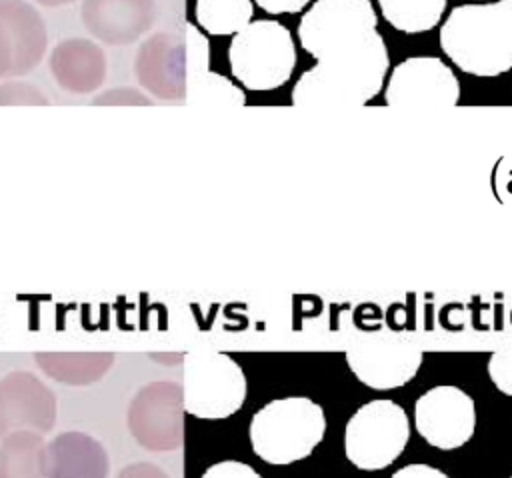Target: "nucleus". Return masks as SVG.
<instances>
[{
    "label": "nucleus",
    "mask_w": 512,
    "mask_h": 478,
    "mask_svg": "<svg viewBox=\"0 0 512 478\" xmlns=\"http://www.w3.org/2000/svg\"><path fill=\"white\" fill-rule=\"evenodd\" d=\"M182 386L158 380L142 386L128 406V428L140 446L152 452L180 448L184 440Z\"/></svg>",
    "instance_id": "obj_8"
},
{
    "label": "nucleus",
    "mask_w": 512,
    "mask_h": 478,
    "mask_svg": "<svg viewBox=\"0 0 512 478\" xmlns=\"http://www.w3.org/2000/svg\"><path fill=\"white\" fill-rule=\"evenodd\" d=\"M134 74L142 88L164 102L184 100L186 46L182 34L156 32L138 48Z\"/></svg>",
    "instance_id": "obj_13"
},
{
    "label": "nucleus",
    "mask_w": 512,
    "mask_h": 478,
    "mask_svg": "<svg viewBox=\"0 0 512 478\" xmlns=\"http://www.w3.org/2000/svg\"><path fill=\"white\" fill-rule=\"evenodd\" d=\"M324 432V410L306 396L272 400L250 422L254 452L274 466H286L310 456L322 442Z\"/></svg>",
    "instance_id": "obj_3"
},
{
    "label": "nucleus",
    "mask_w": 512,
    "mask_h": 478,
    "mask_svg": "<svg viewBox=\"0 0 512 478\" xmlns=\"http://www.w3.org/2000/svg\"><path fill=\"white\" fill-rule=\"evenodd\" d=\"M52 78L70 94H92L106 78L104 50L86 38H68L52 48L48 58Z\"/></svg>",
    "instance_id": "obj_17"
},
{
    "label": "nucleus",
    "mask_w": 512,
    "mask_h": 478,
    "mask_svg": "<svg viewBox=\"0 0 512 478\" xmlns=\"http://www.w3.org/2000/svg\"><path fill=\"white\" fill-rule=\"evenodd\" d=\"M410 440L406 410L394 400L362 404L346 422L344 454L358 470L374 472L394 464Z\"/></svg>",
    "instance_id": "obj_6"
},
{
    "label": "nucleus",
    "mask_w": 512,
    "mask_h": 478,
    "mask_svg": "<svg viewBox=\"0 0 512 478\" xmlns=\"http://www.w3.org/2000/svg\"><path fill=\"white\" fill-rule=\"evenodd\" d=\"M46 94L28 82L0 84V106H48Z\"/></svg>",
    "instance_id": "obj_23"
},
{
    "label": "nucleus",
    "mask_w": 512,
    "mask_h": 478,
    "mask_svg": "<svg viewBox=\"0 0 512 478\" xmlns=\"http://www.w3.org/2000/svg\"><path fill=\"white\" fill-rule=\"evenodd\" d=\"M44 438L38 432L18 430L0 442V478H44Z\"/></svg>",
    "instance_id": "obj_20"
},
{
    "label": "nucleus",
    "mask_w": 512,
    "mask_h": 478,
    "mask_svg": "<svg viewBox=\"0 0 512 478\" xmlns=\"http://www.w3.org/2000/svg\"><path fill=\"white\" fill-rule=\"evenodd\" d=\"M14 70V46L6 24L0 18V80L12 78Z\"/></svg>",
    "instance_id": "obj_27"
},
{
    "label": "nucleus",
    "mask_w": 512,
    "mask_h": 478,
    "mask_svg": "<svg viewBox=\"0 0 512 478\" xmlns=\"http://www.w3.org/2000/svg\"><path fill=\"white\" fill-rule=\"evenodd\" d=\"M228 60L232 76L248 90H274L290 80L296 66V46L280 22L256 20L232 38Z\"/></svg>",
    "instance_id": "obj_5"
},
{
    "label": "nucleus",
    "mask_w": 512,
    "mask_h": 478,
    "mask_svg": "<svg viewBox=\"0 0 512 478\" xmlns=\"http://www.w3.org/2000/svg\"><path fill=\"white\" fill-rule=\"evenodd\" d=\"M56 396L32 372L14 370L0 380V438L18 432H50L56 422Z\"/></svg>",
    "instance_id": "obj_11"
},
{
    "label": "nucleus",
    "mask_w": 512,
    "mask_h": 478,
    "mask_svg": "<svg viewBox=\"0 0 512 478\" xmlns=\"http://www.w3.org/2000/svg\"><path fill=\"white\" fill-rule=\"evenodd\" d=\"M310 0H256V4L268 14H296Z\"/></svg>",
    "instance_id": "obj_30"
},
{
    "label": "nucleus",
    "mask_w": 512,
    "mask_h": 478,
    "mask_svg": "<svg viewBox=\"0 0 512 478\" xmlns=\"http://www.w3.org/2000/svg\"><path fill=\"white\" fill-rule=\"evenodd\" d=\"M250 0H196L194 16L202 30L214 36L242 32L252 20Z\"/></svg>",
    "instance_id": "obj_22"
},
{
    "label": "nucleus",
    "mask_w": 512,
    "mask_h": 478,
    "mask_svg": "<svg viewBox=\"0 0 512 478\" xmlns=\"http://www.w3.org/2000/svg\"><path fill=\"white\" fill-rule=\"evenodd\" d=\"M440 48L470 76L506 74L512 70V0L452 8L440 28Z\"/></svg>",
    "instance_id": "obj_1"
},
{
    "label": "nucleus",
    "mask_w": 512,
    "mask_h": 478,
    "mask_svg": "<svg viewBox=\"0 0 512 478\" xmlns=\"http://www.w3.org/2000/svg\"><path fill=\"white\" fill-rule=\"evenodd\" d=\"M94 106H150V100L134 88H114L92 100Z\"/></svg>",
    "instance_id": "obj_25"
},
{
    "label": "nucleus",
    "mask_w": 512,
    "mask_h": 478,
    "mask_svg": "<svg viewBox=\"0 0 512 478\" xmlns=\"http://www.w3.org/2000/svg\"><path fill=\"white\" fill-rule=\"evenodd\" d=\"M384 100L402 110L454 108L460 102V82L440 58L412 56L390 72Z\"/></svg>",
    "instance_id": "obj_9"
},
{
    "label": "nucleus",
    "mask_w": 512,
    "mask_h": 478,
    "mask_svg": "<svg viewBox=\"0 0 512 478\" xmlns=\"http://www.w3.org/2000/svg\"><path fill=\"white\" fill-rule=\"evenodd\" d=\"M184 410L196 418H228L244 402L246 378L224 352L194 350L184 354Z\"/></svg>",
    "instance_id": "obj_7"
},
{
    "label": "nucleus",
    "mask_w": 512,
    "mask_h": 478,
    "mask_svg": "<svg viewBox=\"0 0 512 478\" xmlns=\"http://www.w3.org/2000/svg\"><path fill=\"white\" fill-rule=\"evenodd\" d=\"M186 90L184 104L202 110H234L246 104L244 92L224 76L210 72V44L192 24H184Z\"/></svg>",
    "instance_id": "obj_14"
},
{
    "label": "nucleus",
    "mask_w": 512,
    "mask_h": 478,
    "mask_svg": "<svg viewBox=\"0 0 512 478\" xmlns=\"http://www.w3.org/2000/svg\"><path fill=\"white\" fill-rule=\"evenodd\" d=\"M390 478H450V476L430 464H406L398 468Z\"/></svg>",
    "instance_id": "obj_28"
},
{
    "label": "nucleus",
    "mask_w": 512,
    "mask_h": 478,
    "mask_svg": "<svg viewBox=\"0 0 512 478\" xmlns=\"http://www.w3.org/2000/svg\"><path fill=\"white\" fill-rule=\"evenodd\" d=\"M200 478H262L252 466L238 460H224L212 464Z\"/></svg>",
    "instance_id": "obj_26"
},
{
    "label": "nucleus",
    "mask_w": 512,
    "mask_h": 478,
    "mask_svg": "<svg viewBox=\"0 0 512 478\" xmlns=\"http://www.w3.org/2000/svg\"><path fill=\"white\" fill-rule=\"evenodd\" d=\"M384 20L404 34H422L440 24L446 0H378Z\"/></svg>",
    "instance_id": "obj_21"
},
{
    "label": "nucleus",
    "mask_w": 512,
    "mask_h": 478,
    "mask_svg": "<svg viewBox=\"0 0 512 478\" xmlns=\"http://www.w3.org/2000/svg\"><path fill=\"white\" fill-rule=\"evenodd\" d=\"M34 362L56 382L88 386L98 382L114 364L112 352H34Z\"/></svg>",
    "instance_id": "obj_19"
},
{
    "label": "nucleus",
    "mask_w": 512,
    "mask_h": 478,
    "mask_svg": "<svg viewBox=\"0 0 512 478\" xmlns=\"http://www.w3.org/2000/svg\"><path fill=\"white\" fill-rule=\"evenodd\" d=\"M116 478H170V476L156 464L136 462V464H128L126 468H122Z\"/></svg>",
    "instance_id": "obj_29"
},
{
    "label": "nucleus",
    "mask_w": 512,
    "mask_h": 478,
    "mask_svg": "<svg viewBox=\"0 0 512 478\" xmlns=\"http://www.w3.org/2000/svg\"><path fill=\"white\" fill-rule=\"evenodd\" d=\"M488 376L502 394L512 396V344H504L490 354Z\"/></svg>",
    "instance_id": "obj_24"
},
{
    "label": "nucleus",
    "mask_w": 512,
    "mask_h": 478,
    "mask_svg": "<svg viewBox=\"0 0 512 478\" xmlns=\"http://www.w3.org/2000/svg\"><path fill=\"white\" fill-rule=\"evenodd\" d=\"M414 426L432 448L456 450L474 436V398L454 384L432 386L414 404Z\"/></svg>",
    "instance_id": "obj_10"
},
{
    "label": "nucleus",
    "mask_w": 512,
    "mask_h": 478,
    "mask_svg": "<svg viewBox=\"0 0 512 478\" xmlns=\"http://www.w3.org/2000/svg\"><path fill=\"white\" fill-rule=\"evenodd\" d=\"M378 38L370 0H316L298 24L302 48L318 62L352 56Z\"/></svg>",
    "instance_id": "obj_4"
},
{
    "label": "nucleus",
    "mask_w": 512,
    "mask_h": 478,
    "mask_svg": "<svg viewBox=\"0 0 512 478\" xmlns=\"http://www.w3.org/2000/svg\"><path fill=\"white\" fill-rule=\"evenodd\" d=\"M390 68V54L384 38L364 50L306 70L294 90L292 104L298 108H340L364 106L384 88Z\"/></svg>",
    "instance_id": "obj_2"
},
{
    "label": "nucleus",
    "mask_w": 512,
    "mask_h": 478,
    "mask_svg": "<svg viewBox=\"0 0 512 478\" xmlns=\"http://www.w3.org/2000/svg\"><path fill=\"white\" fill-rule=\"evenodd\" d=\"M0 18L14 46L12 78L32 72L46 54L48 32L38 10L26 0H0Z\"/></svg>",
    "instance_id": "obj_18"
},
{
    "label": "nucleus",
    "mask_w": 512,
    "mask_h": 478,
    "mask_svg": "<svg viewBox=\"0 0 512 478\" xmlns=\"http://www.w3.org/2000/svg\"><path fill=\"white\" fill-rule=\"evenodd\" d=\"M510 478H512V476H510Z\"/></svg>",
    "instance_id": "obj_32"
},
{
    "label": "nucleus",
    "mask_w": 512,
    "mask_h": 478,
    "mask_svg": "<svg viewBox=\"0 0 512 478\" xmlns=\"http://www.w3.org/2000/svg\"><path fill=\"white\" fill-rule=\"evenodd\" d=\"M34 2H38V4H42V6H50V8H54V6H66V4H72V2H76V0H34Z\"/></svg>",
    "instance_id": "obj_31"
},
{
    "label": "nucleus",
    "mask_w": 512,
    "mask_h": 478,
    "mask_svg": "<svg viewBox=\"0 0 512 478\" xmlns=\"http://www.w3.org/2000/svg\"><path fill=\"white\" fill-rule=\"evenodd\" d=\"M82 24L110 46H128L140 40L156 20L154 0H84Z\"/></svg>",
    "instance_id": "obj_15"
},
{
    "label": "nucleus",
    "mask_w": 512,
    "mask_h": 478,
    "mask_svg": "<svg viewBox=\"0 0 512 478\" xmlns=\"http://www.w3.org/2000/svg\"><path fill=\"white\" fill-rule=\"evenodd\" d=\"M424 354L408 342H362L346 350L352 374L372 390H394L420 370Z\"/></svg>",
    "instance_id": "obj_12"
},
{
    "label": "nucleus",
    "mask_w": 512,
    "mask_h": 478,
    "mask_svg": "<svg viewBox=\"0 0 512 478\" xmlns=\"http://www.w3.org/2000/svg\"><path fill=\"white\" fill-rule=\"evenodd\" d=\"M44 478H108V452L96 438L70 430L44 446Z\"/></svg>",
    "instance_id": "obj_16"
}]
</instances>
